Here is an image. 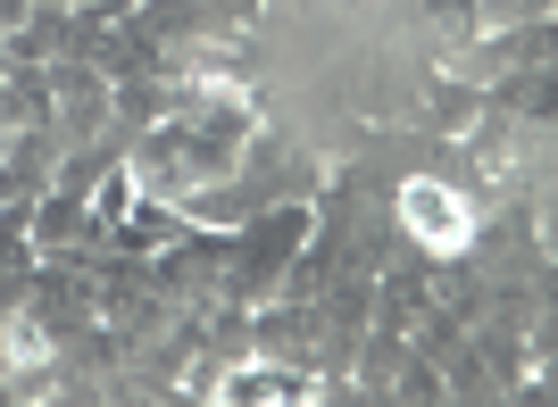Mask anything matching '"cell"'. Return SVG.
I'll return each mask as SVG.
<instances>
[{
	"label": "cell",
	"instance_id": "obj_1",
	"mask_svg": "<svg viewBox=\"0 0 558 407\" xmlns=\"http://www.w3.org/2000/svg\"><path fill=\"white\" fill-rule=\"evenodd\" d=\"M400 217H409V233H417L425 249H459L466 242V200L450 183H434V175H417L400 192Z\"/></svg>",
	"mask_w": 558,
	"mask_h": 407
},
{
	"label": "cell",
	"instance_id": "obj_2",
	"mask_svg": "<svg viewBox=\"0 0 558 407\" xmlns=\"http://www.w3.org/2000/svg\"><path fill=\"white\" fill-rule=\"evenodd\" d=\"M9 358H17V366H43V358H50V341L34 333V324H17V333H9Z\"/></svg>",
	"mask_w": 558,
	"mask_h": 407
}]
</instances>
